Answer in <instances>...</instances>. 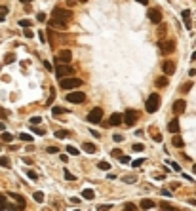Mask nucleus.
Returning a JSON list of instances; mask_svg holds the SVG:
<instances>
[{
  "label": "nucleus",
  "instance_id": "f257e3e1",
  "mask_svg": "<svg viewBox=\"0 0 196 211\" xmlns=\"http://www.w3.org/2000/svg\"><path fill=\"white\" fill-rule=\"evenodd\" d=\"M51 17L57 19V21H63V23H69L72 19V12L71 10H63V8H53L51 10Z\"/></svg>",
  "mask_w": 196,
  "mask_h": 211
},
{
  "label": "nucleus",
  "instance_id": "f03ea898",
  "mask_svg": "<svg viewBox=\"0 0 196 211\" xmlns=\"http://www.w3.org/2000/svg\"><path fill=\"white\" fill-rule=\"evenodd\" d=\"M160 107V95L158 93H150L147 97V103H145V108H147V112L152 114V112H156Z\"/></svg>",
  "mask_w": 196,
  "mask_h": 211
},
{
  "label": "nucleus",
  "instance_id": "7ed1b4c3",
  "mask_svg": "<svg viewBox=\"0 0 196 211\" xmlns=\"http://www.w3.org/2000/svg\"><path fill=\"white\" fill-rule=\"evenodd\" d=\"M84 82L80 78H74V76H65L61 78V87L63 90H76V87H80Z\"/></svg>",
  "mask_w": 196,
  "mask_h": 211
},
{
  "label": "nucleus",
  "instance_id": "20e7f679",
  "mask_svg": "<svg viewBox=\"0 0 196 211\" xmlns=\"http://www.w3.org/2000/svg\"><path fill=\"white\" fill-rule=\"evenodd\" d=\"M72 72H74V67H71L69 63H63V65H59L57 69H55V76H57V78H65V76H72Z\"/></svg>",
  "mask_w": 196,
  "mask_h": 211
},
{
  "label": "nucleus",
  "instance_id": "39448f33",
  "mask_svg": "<svg viewBox=\"0 0 196 211\" xmlns=\"http://www.w3.org/2000/svg\"><path fill=\"white\" fill-rule=\"evenodd\" d=\"M158 46H160V51L164 55H169V53L175 51V42H173V40H160Z\"/></svg>",
  "mask_w": 196,
  "mask_h": 211
},
{
  "label": "nucleus",
  "instance_id": "423d86ee",
  "mask_svg": "<svg viewBox=\"0 0 196 211\" xmlns=\"http://www.w3.org/2000/svg\"><path fill=\"white\" fill-rule=\"evenodd\" d=\"M137 118H139V114L135 112V110L129 108V110H126V114L122 116V122H124V124H126L128 128H132V126L135 124V122H137Z\"/></svg>",
  "mask_w": 196,
  "mask_h": 211
},
{
  "label": "nucleus",
  "instance_id": "0eeeda50",
  "mask_svg": "<svg viewBox=\"0 0 196 211\" xmlns=\"http://www.w3.org/2000/svg\"><path fill=\"white\" fill-rule=\"evenodd\" d=\"M67 101L69 103H74V105H80V103L86 101V93H82V91H71L67 95Z\"/></svg>",
  "mask_w": 196,
  "mask_h": 211
},
{
  "label": "nucleus",
  "instance_id": "6e6552de",
  "mask_svg": "<svg viewBox=\"0 0 196 211\" xmlns=\"http://www.w3.org/2000/svg\"><path fill=\"white\" fill-rule=\"evenodd\" d=\"M101 120H103V110L99 107L92 108V112L88 114V122H92V124H99Z\"/></svg>",
  "mask_w": 196,
  "mask_h": 211
},
{
  "label": "nucleus",
  "instance_id": "1a4fd4ad",
  "mask_svg": "<svg viewBox=\"0 0 196 211\" xmlns=\"http://www.w3.org/2000/svg\"><path fill=\"white\" fill-rule=\"evenodd\" d=\"M147 15H149V19H150L154 25H158L160 21H162V14L158 12V10H154V8H149V10H147Z\"/></svg>",
  "mask_w": 196,
  "mask_h": 211
},
{
  "label": "nucleus",
  "instance_id": "9d476101",
  "mask_svg": "<svg viewBox=\"0 0 196 211\" xmlns=\"http://www.w3.org/2000/svg\"><path fill=\"white\" fill-rule=\"evenodd\" d=\"M71 59H72V51L71 50H61L57 53V61L59 63H71Z\"/></svg>",
  "mask_w": 196,
  "mask_h": 211
},
{
  "label": "nucleus",
  "instance_id": "9b49d317",
  "mask_svg": "<svg viewBox=\"0 0 196 211\" xmlns=\"http://www.w3.org/2000/svg\"><path fill=\"white\" fill-rule=\"evenodd\" d=\"M185 108H187V103H185V99H177L175 103H173V112L175 114H183Z\"/></svg>",
  "mask_w": 196,
  "mask_h": 211
},
{
  "label": "nucleus",
  "instance_id": "f8f14e48",
  "mask_svg": "<svg viewBox=\"0 0 196 211\" xmlns=\"http://www.w3.org/2000/svg\"><path fill=\"white\" fill-rule=\"evenodd\" d=\"M48 25H50L51 29H59V30H65V29H67V23L57 21V19H53V17H51V21H48Z\"/></svg>",
  "mask_w": 196,
  "mask_h": 211
},
{
  "label": "nucleus",
  "instance_id": "ddd939ff",
  "mask_svg": "<svg viewBox=\"0 0 196 211\" xmlns=\"http://www.w3.org/2000/svg\"><path fill=\"white\" fill-rule=\"evenodd\" d=\"M162 69H164V72L169 76V74L175 72V63H173V61H166L164 65H162Z\"/></svg>",
  "mask_w": 196,
  "mask_h": 211
},
{
  "label": "nucleus",
  "instance_id": "4468645a",
  "mask_svg": "<svg viewBox=\"0 0 196 211\" xmlns=\"http://www.w3.org/2000/svg\"><path fill=\"white\" fill-rule=\"evenodd\" d=\"M118 124H122V114H118V112H114L111 118H108V126H118Z\"/></svg>",
  "mask_w": 196,
  "mask_h": 211
},
{
  "label": "nucleus",
  "instance_id": "2eb2a0df",
  "mask_svg": "<svg viewBox=\"0 0 196 211\" xmlns=\"http://www.w3.org/2000/svg\"><path fill=\"white\" fill-rule=\"evenodd\" d=\"M171 145L175 147V148H183V147H185V143H183V139L177 135V133H173V141H171Z\"/></svg>",
  "mask_w": 196,
  "mask_h": 211
},
{
  "label": "nucleus",
  "instance_id": "dca6fc26",
  "mask_svg": "<svg viewBox=\"0 0 196 211\" xmlns=\"http://www.w3.org/2000/svg\"><path fill=\"white\" fill-rule=\"evenodd\" d=\"M168 129L171 133H179V120H171L169 124H168Z\"/></svg>",
  "mask_w": 196,
  "mask_h": 211
},
{
  "label": "nucleus",
  "instance_id": "f3484780",
  "mask_svg": "<svg viewBox=\"0 0 196 211\" xmlns=\"http://www.w3.org/2000/svg\"><path fill=\"white\" fill-rule=\"evenodd\" d=\"M154 84H156V87H166V86L169 84V80L166 78V76H158V78H156V82H154Z\"/></svg>",
  "mask_w": 196,
  "mask_h": 211
},
{
  "label": "nucleus",
  "instance_id": "a211bd4d",
  "mask_svg": "<svg viewBox=\"0 0 196 211\" xmlns=\"http://www.w3.org/2000/svg\"><path fill=\"white\" fill-rule=\"evenodd\" d=\"M82 150H84V152H88V154H93L97 148H95L93 143H84V145H82Z\"/></svg>",
  "mask_w": 196,
  "mask_h": 211
},
{
  "label": "nucleus",
  "instance_id": "6ab92c4d",
  "mask_svg": "<svg viewBox=\"0 0 196 211\" xmlns=\"http://www.w3.org/2000/svg\"><path fill=\"white\" fill-rule=\"evenodd\" d=\"M65 112H69V110L63 108V107H53V108H51V114H53V116H61V114H65Z\"/></svg>",
  "mask_w": 196,
  "mask_h": 211
},
{
  "label": "nucleus",
  "instance_id": "aec40b11",
  "mask_svg": "<svg viewBox=\"0 0 196 211\" xmlns=\"http://www.w3.org/2000/svg\"><path fill=\"white\" fill-rule=\"evenodd\" d=\"M82 198H86V200H93V198H95V192L92 190V188H84Z\"/></svg>",
  "mask_w": 196,
  "mask_h": 211
},
{
  "label": "nucleus",
  "instance_id": "412c9836",
  "mask_svg": "<svg viewBox=\"0 0 196 211\" xmlns=\"http://www.w3.org/2000/svg\"><path fill=\"white\" fill-rule=\"evenodd\" d=\"M141 207L150 209V207H154V202H152V200H141Z\"/></svg>",
  "mask_w": 196,
  "mask_h": 211
},
{
  "label": "nucleus",
  "instance_id": "4be33fe9",
  "mask_svg": "<svg viewBox=\"0 0 196 211\" xmlns=\"http://www.w3.org/2000/svg\"><path fill=\"white\" fill-rule=\"evenodd\" d=\"M0 209H10V204H8L4 194H0Z\"/></svg>",
  "mask_w": 196,
  "mask_h": 211
},
{
  "label": "nucleus",
  "instance_id": "5701e85b",
  "mask_svg": "<svg viewBox=\"0 0 196 211\" xmlns=\"http://www.w3.org/2000/svg\"><path fill=\"white\" fill-rule=\"evenodd\" d=\"M69 133H71L69 129H59V131L55 133V137H57V139H65V137H69Z\"/></svg>",
  "mask_w": 196,
  "mask_h": 211
},
{
  "label": "nucleus",
  "instance_id": "b1692460",
  "mask_svg": "<svg viewBox=\"0 0 196 211\" xmlns=\"http://www.w3.org/2000/svg\"><path fill=\"white\" fill-rule=\"evenodd\" d=\"M10 198H14L17 204H25V198H23V196H19V194H10Z\"/></svg>",
  "mask_w": 196,
  "mask_h": 211
},
{
  "label": "nucleus",
  "instance_id": "393cba45",
  "mask_svg": "<svg viewBox=\"0 0 196 211\" xmlns=\"http://www.w3.org/2000/svg\"><path fill=\"white\" fill-rule=\"evenodd\" d=\"M2 141L12 143V141H14V135H12V133H2Z\"/></svg>",
  "mask_w": 196,
  "mask_h": 211
},
{
  "label": "nucleus",
  "instance_id": "a878e982",
  "mask_svg": "<svg viewBox=\"0 0 196 211\" xmlns=\"http://www.w3.org/2000/svg\"><path fill=\"white\" fill-rule=\"evenodd\" d=\"M27 177H29V179H32V181H36V179H38V173L32 171V169H29V171H27Z\"/></svg>",
  "mask_w": 196,
  "mask_h": 211
},
{
  "label": "nucleus",
  "instance_id": "bb28decb",
  "mask_svg": "<svg viewBox=\"0 0 196 211\" xmlns=\"http://www.w3.org/2000/svg\"><path fill=\"white\" fill-rule=\"evenodd\" d=\"M99 169L108 171V169H111V164H108V162H99Z\"/></svg>",
  "mask_w": 196,
  "mask_h": 211
},
{
  "label": "nucleus",
  "instance_id": "cd10ccee",
  "mask_svg": "<svg viewBox=\"0 0 196 211\" xmlns=\"http://www.w3.org/2000/svg\"><path fill=\"white\" fill-rule=\"evenodd\" d=\"M35 200L38 204H42V202H44V194H42V192H35Z\"/></svg>",
  "mask_w": 196,
  "mask_h": 211
},
{
  "label": "nucleus",
  "instance_id": "c85d7f7f",
  "mask_svg": "<svg viewBox=\"0 0 196 211\" xmlns=\"http://www.w3.org/2000/svg\"><path fill=\"white\" fill-rule=\"evenodd\" d=\"M19 25L23 27V29H27V27H31V25H32V21H27V19H21V21H19Z\"/></svg>",
  "mask_w": 196,
  "mask_h": 211
},
{
  "label": "nucleus",
  "instance_id": "c756f323",
  "mask_svg": "<svg viewBox=\"0 0 196 211\" xmlns=\"http://www.w3.org/2000/svg\"><path fill=\"white\" fill-rule=\"evenodd\" d=\"M19 139H21V141H27V143H31V141H32V137H31V135H27V133H21Z\"/></svg>",
  "mask_w": 196,
  "mask_h": 211
},
{
  "label": "nucleus",
  "instance_id": "7c9ffc66",
  "mask_svg": "<svg viewBox=\"0 0 196 211\" xmlns=\"http://www.w3.org/2000/svg\"><path fill=\"white\" fill-rule=\"evenodd\" d=\"M143 148H145V145H141V143H135V145H133L135 152H143Z\"/></svg>",
  "mask_w": 196,
  "mask_h": 211
},
{
  "label": "nucleus",
  "instance_id": "2f4dec72",
  "mask_svg": "<svg viewBox=\"0 0 196 211\" xmlns=\"http://www.w3.org/2000/svg\"><path fill=\"white\" fill-rule=\"evenodd\" d=\"M67 152H69V154H72V156H76V154H78V148H74V147H71V145H69V147H67Z\"/></svg>",
  "mask_w": 196,
  "mask_h": 211
},
{
  "label": "nucleus",
  "instance_id": "473e14b6",
  "mask_svg": "<svg viewBox=\"0 0 196 211\" xmlns=\"http://www.w3.org/2000/svg\"><path fill=\"white\" fill-rule=\"evenodd\" d=\"M40 122H42V118H40V116H32V118H31V124H32V126L40 124Z\"/></svg>",
  "mask_w": 196,
  "mask_h": 211
},
{
  "label": "nucleus",
  "instance_id": "72a5a7b5",
  "mask_svg": "<svg viewBox=\"0 0 196 211\" xmlns=\"http://www.w3.org/2000/svg\"><path fill=\"white\" fill-rule=\"evenodd\" d=\"M0 165H2V168H10V160L8 158H0Z\"/></svg>",
  "mask_w": 196,
  "mask_h": 211
},
{
  "label": "nucleus",
  "instance_id": "f704fd0d",
  "mask_svg": "<svg viewBox=\"0 0 196 211\" xmlns=\"http://www.w3.org/2000/svg\"><path fill=\"white\" fill-rule=\"evenodd\" d=\"M135 179H137L135 175H128V177H124V181H126V183H135Z\"/></svg>",
  "mask_w": 196,
  "mask_h": 211
},
{
  "label": "nucleus",
  "instance_id": "c9c22d12",
  "mask_svg": "<svg viewBox=\"0 0 196 211\" xmlns=\"http://www.w3.org/2000/svg\"><path fill=\"white\" fill-rule=\"evenodd\" d=\"M162 209H166V211H175V207L169 205V204H162Z\"/></svg>",
  "mask_w": 196,
  "mask_h": 211
},
{
  "label": "nucleus",
  "instance_id": "e433bc0d",
  "mask_svg": "<svg viewBox=\"0 0 196 211\" xmlns=\"http://www.w3.org/2000/svg\"><path fill=\"white\" fill-rule=\"evenodd\" d=\"M14 61H15V55H14V53L6 55V63H14Z\"/></svg>",
  "mask_w": 196,
  "mask_h": 211
},
{
  "label": "nucleus",
  "instance_id": "4c0bfd02",
  "mask_svg": "<svg viewBox=\"0 0 196 211\" xmlns=\"http://www.w3.org/2000/svg\"><path fill=\"white\" fill-rule=\"evenodd\" d=\"M32 133H36V135H44V129H40V128H32Z\"/></svg>",
  "mask_w": 196,
  "mask_h": 211
},
{
  "label": "nucleus",
  "instance_id": "58836bf2",
  "mask_svg": "<svg viewBox=\"0 0 196 211\" xmlns=\"http://www.w3.org/2000/svg\"><path fill=\"white\" fill-rule=\"evenodd\" d=\"M46 150H48L50 154H57V152H59V148H57V147H48Z\"/></svg>",
  "mask_w": 196,
  "mask_h": 211
},
{
  "label": "nucleus",
  "instance_id": "ea45409f",
  "mask_svg": "<svg viewBox=\"0 0 196 211\" xmlns=\"http://www.w3.org/2000/svg\"><path fill=\"white\" fill-rule=\"evenodd\" d=\"M143 162H145V158H139V160H135V162H133L132 165H133V168H139V165L143 164Z\"/></svg>",
  "mask_w": 196,
  "mask_h": 211
},
{
  "label": "nucleus",
  "instance_id": "a19ab883",
  "mask_svg": "<svg viewBox=\"0 0 196 211\" xmlns=\"http://www.w3.org/2000/svg\"><path fill=\"white\" fill-rule=\"evenodd\" d=\"M32 36H35V34H32V30L27 27V29H25V38H32Z\"/></svg>",
  "mask_w": 196,
  "mask_h": 211
},
{
  "label": "nucleus",
  "instance_id": "79ce46f5",
  "mask_svg": "<svg viewBox=\"0 0 196 211\" xmlns=\"http://www.w3.org/2000/svg\"><path fill=\"white\" fill-rule=\"evenodd\" d=\"M111 154H112V156H122V150H120V148H114Z\"/></svg>",
  "mask_w": 196,
  "mask_h": 211
},
{
  "label": "nucleus",
  "instance_id": "37998d69",
  "mask_svg": "<svg viewBox=\"0 0 196 211\" xmlns=\"http://www.w3.org/2000/svg\"><path fill=\"white\" fill-rule=\"evenodd\" d=\"M65 179H67V181H74V175H71L69 171H65Z\"/></svg>",
  "mask_w": 196,
  "mask_h": 211
},
{
  "label": "nucleus",
  "instance_id": "c03bdc74",
  "mask_svg": "<svg viewBox=\"0 0 196 211\" xmlns=\"http://www.w3.org/2000/svg\"><path fill=\"white\" fill-rule=\"evenodd\" d=\"M36 19H38V21H46V14H42V12H40V14L36 15Z\"/></svg>",
  "mask_w": 196,
  "mask_h": 211
},
{
  "label": "nucleus",
  "instance_id": "a18cd8bd",
  "mask_svg": "<svg viewBox=\"0 0 196 211\" xmlns=\"http://www.w3.org/2000/svg\"><path fill=\"white\" fill-rule=\"evenodd\" d=\"M44 67H46L48 71H53V67H51V63H50V61H44Z\"/></svg>",
  "mask_w": 196,
  "mask_h": 211
},
{
  "label": "nucleus",
  "instance_id": "49530a36",
  "mask_svg": "<svg viewBox=\"0 0 196 211\" xmlns=\"http://www.w3.org/2000/svg\"><path fill=\"white\" fill-rule=\"evenodd\" d=\"M171 168L177 169V171H181V165H179V164H173V162H171Z\"/></svg>",
  "mask_w": 196,
  "mask_h": 211
},
{
  "label": "nucleus",
  "instance_id": "de8ad7c7",
  "mask_svg": "<svg viewBox=\"0 0 196 211\" xmlns=\"http://www.w3.org/2000/svg\"><path fill=\"white\" fill-rule=\"evenodd\" d=\"M0 12H2V14L6 15V14H8V6H0Z\"/></svg>",
  "mask_w": 196,
  "mask_h": 211
},
{
  "label": "nucleus",
  "instance_id": "09e8293b",
  "mask_svg": "<svg viewBox=\"0 0 196 211\" xmlns=\"http://www.w3.org/2000/svg\"><path fill=\"white\" fill-rule=\"evenodd\" d=\"M120 162H122V164H128V162H129V158H128V156H124V154H122V158H120Z\"/></svg>",
  "mask_w": 196,
  "mask_h": 211
},
{
  "label": "nucleus",
  "instance_id": "8fccbe9b",
  "mask_svg": "<svg viewBox=\"0 0 196 211\" xmlns=\"http://www.w3.org/2000/svg\"><path fill=\"white\" fill-rule=\"evenodd\" d=\"M97 209H112V205H97Z\"/></svg>",
  "mask_w": 196,
  "mask_h": 211
},
{
  "label": "nucleus",
  "instance_id": "3c124183",
  "mask_svg": "<svg viewBox=\"0 0 196 211\" xmlns=\"http://www.w3.org/2000/svg\"><path fill=\"white\" fill-rule=\"evenodd\" d=\"M124 207H126V209H132V211H133V209H135V205H133V204H126V205H124Z\"/></svg>",
  "mask_w": 196,
  "mask_h": 211
},
{
  "label": "nucleus",
  "instance_id": "603ef678",
  "mask_svg": "<svg viewBox=\"0 0 196 211\" xmlns=\"http://www.w3.org/2000/svg\"><path fill=\"white\" fill-rule=\"evenodd\" d=\"M6 116H8V114H6V110H4V108H0V118H6Z\"/></svg>",
  "mask_w": 196,
  "mask_h": 211
},
{
  "label": "nucleus",
  "instance_id": "864d4df0",
  "mask_svg": "<svg viewBox=\"0 0 196 211\" xmlns=\"http://www.w3.org/2000/svg\"><path fill=\"white\" fill-rule=\"evenodd\" d=\"M189 15H190V12H189V10H185V12H183V17H185V19H189Z\"/></svg>",
  "mask_w": 196,
  "mask_h": 211
},
{
  "label": "nucleus",
  "instance_id": "5fc2aeb1",
  "mask_svg": "<svg viewBox=\"0 0 196 211\" xmlns=\"http://www.w3.org/2000/svg\"><path fill=\"white\" fill-rule=\"evenodd\" d=\"M189 74H190V76H196V69H190V71H189Z\"/></svg>",
  "mask_w": 196,
  "mask_h": 211
},
{
  "label": "nucleus",
  "instance_id": "6e6d98bb",
  "mask_svg": "<svg viewBox=\"0 0 196 211\" xmlns=\"http://www.w3.org/2000/svg\"><path fill=\"white\" fill-rule=\"evenodd\" d=\"M67 4H69V6H74V4H76V0H67Z\"/></svg>",
  "mask_w": 196,
  "mask_h": 211
},
{
  "label": "nucleus",
  "instance_id": "4d7b16f0",
  "mask_svg": "<svg viewBox=\"0 0 196 211\" xmlns=\"http://www.w3.org/2000/svg\"><path fill=\"white\" fill-rule=\"evenodd\" d=\"M19 2H23V4H31L32 0H19Z\"/></svg>",
  "mask_w": 196,
  "mask_h": 211
},
{
  "label": "nucleus",
  "instance_id": "13d9d810",
  "mask_svg": "<svg viewBox=\"0 0 196 211\" xmlns=\"http://www.w3.org/2000/svg\"><path fill=\"white\" fill-rule=\"evenodd\" d=\"M137 2H139V4H147V0H137Z\"/></svg>",
  "mask_w": 196,
  "mask_h": 211
},
{
  "label": "nucleus",
  "instance_id": "bf43d9fd",
  "mask_svg": "<svg viewBox=\"0 0 196 211\" xmlns=\"http://www.w3.org/2000/svg\"><path fill=\"white\" fill-rule=\"evenodd\" d=\"M0 21H4V14L2 12H0Z\"/></svg>",
  "mask_w": 196,
  "mask_h": 211
},
{
  "label": "nucleus",
  "instance_id": "052dcab7",
  "mask_svg": "<svg viewBox=\"0 0 196 211\" xmlns=\"http://www.w3.org/2000/svg\"><path fill=\"white\" fill-rule=\"evenodd\" d=\"M192 61H196V51H194V53H192Z\"/></svg>",
  "mask_w": 196,
  "mask_h": 211
},
{
  "label": "nucleus",
  "instance_id": "680f3d73",
  "mask_svg": "<svg viewBox=\"0 0 196 211\" xmlns=\"http://www.w3.org/2000/svg\"><path fill=\"white\" fill-rule=\"evenodd\" d=\"M192 173H196V164H194V165H192Z\"/></svg>",
  "mask_w": 196,
  "mask_h": 211
},
{
  "label": "nucleus",
  "instance_id": "e2e57ef3",
  "mask_svg": "<svg viewBox=\"0 0 196 211\" xmlns=\"http://www.w3.org/2000/svg\"><path fill=\"white\" fill-rule=\"evenodd\" d=\"M80 2H88V0H80Z\"/></svg>",
  "mask_w": 196,
  "mask_h": 211
}]
</instances>
